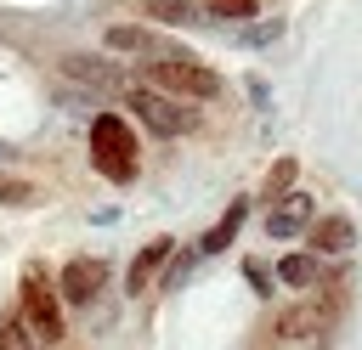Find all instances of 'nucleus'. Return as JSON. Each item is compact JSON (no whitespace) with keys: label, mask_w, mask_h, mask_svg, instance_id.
Listing matches in <instances>:
<instances>
[{"label":"nucleus","mask_w":362,"mask_h":350,"mask_svg":"<svg viewBox=\"0 0 362 350\" xmlns=\"http://www.w3.org/2000/svg\"><path fill=\"white\" fill-rule=\"evenodd\" d=\"M141 85L170 90V96H181V102H209V107L226 96V79H221L204 56H192V51H181V45L153 51V56L141 62Z\"/></svg>","instance_id":"obj_1"},{"label":"nucleus","mask_w":362,"mask_h":350,"mask_svg":"<svg viewBox=\"0 0 362 350\" xmlns=\"http://www.w3.org/2000/svg\"><path fill=\"white\" fill-rule=\"evenodd\" d=\"M90 169L102 175V181H113V186H130L136 175H141V147H136V130H130V119L124 113H96L90 119Z\"/></svg>","instance_id":"obj_2"},{"label":"nucleus","mask_w":362,"mask_h":350,"mask_svg":"<svg viewBox=\"0 0 362 350\" xmlns=\"http://www.w3.org/2000/svg\"><path fill=\"white\" fill-rule=\"evenodd\" d=\"M124 113L136 119V124H147L158 141H181V135H198L204 130V107H187L181 96H170V90H153V85H130L124 96Z\"/></svg>","instance_id":"obj_3"},{"label":"nucleus","mask_w":362,"mask_h":350,"mask_svg":"<svg viewBox=\"0 0 362 350\" xmlns=\"http://www.w3.org/2000/svg\"><path fill=\"white\" fill-rule=\"evenodd\" d=\"M17 310H23V322H28V333H34L40 344H62V339H68L62 288L51 282V271H45L40 260L23 265V277H17Z\"/></svg>","instance_id":"obj_4"},{"label":"nucleus","mask_w":362,"mask_h":350,"mask_svg":"<svg viewBox=\"0 0 362 350\" xmlns=\"http://www.w3.org/2000/svg\"><path fill=\"white\" fill-rule=\"evenodd\" d=\"M57 73H62L68 85L96 90V96H124V90L136 85V73H130L124 62L102 56V51H62V56H57Z\"/></svg>","instance_id":"obj_5"},{"label":"nucleus","mask_w":362,"mask_h":350,"mask_svg":"<svg viewBox=\"0 0 362 350\" xmlns=\"http://www.w3.org/2000/svg\"><path fill=\"white\" fill-rule=\"evenodd\" d=\"M107 282H113V265H107L102 254H68V260H62V271H57V288H62V305H74V310H85V305H96Z\"/></svg>","instance_id":"obj_6"},{"label":"nucleus","mask_w":362,"mask_h":350,"mask_svg":"<svg viewBox=\"0 0 362 350\" xmlns=\"http://www.w3.org/2000/svg\"><path fill=\"white\" fill-rule=\"evenodd\" d=\"M170 260H175V237H170V231H158V237H147V243H141V248L130 254V265H124V294H130V299H141V294H153Z\"/></svg>","instance_id":"obj_7"},{"label":"nucleus","mask_w":362,"mask_h":350,"mask_svg":"<svg viewBox=\"0 0 362 350\" xmlns=\"http://www.w3.org/2000/svg\"><path fill=\"white\" fill-rule=\"evenodd\" d=\"M311 220H317V198L294 186L283 203H272V209H266V220H260V226H266V237L288 243V237H305V231H311Z\"/></svg>","instance_id":"obj_8"},{"label":"nucleus","mask_w":362,"mask_h":350,"mask_svg":"<svg viewBox=\"0 0 362 350\" xmlns=\"http://www.w3.org/2000/svg\"><path fill=\"white\" fill-rule=\"evenodd\" d=\"M305 248H317L322 260H339V254H351L356 248V220L351 215H317L311 220V231H305Z\"/></svg>","instance_id":"obj_9"},{"label":"nucleus","mask_w":362,"mask_h":350,"mask_svg":"<svg viewBox=\"0 0 362 350\" xmlns=\"http://www.w3.org/2000/svg\"><path fill=\"white\" fill-rule=\"evenodd\" d=\"M322 277H334V265H328L317 248H288V254L277 260V282H283L288 294H311Z\"/></svg>","instance_id":"obj_10"},{"label":"nucleus","mask_w":362,"mask_h":350,"mask_svg":"<svg viewBox=\"0 0 362 350\" xmlns=\"http://www.w3.org/2000/svg\"><path fill=\"white\" fill-rule=\"evenodd\" d=\"M102 45H107V56H153V51H164V34L147 23H107Z\"/></svg>","instance_id":"obj_11"},{"label":"nucleus","mask_w":362,"mask_h":350,"mask_svg":"<svg viewBox=\"0 0 362 350\" xmlns=\"http://www.w3.org/2000/svg\"><path fill=\"white\" fill-rule=\"evenodd\" d=\"M243 220H249V192H243V198H232V203H226V209L215 215V226H209V231H204V237L192 243V254H204V260H209V254H226V248L238 243Z\"/></svg>","instance_id":"obj_12"},{"label":"nucleus","mask_w":362,"mask_h":350,"mask_svg":"<svg viewBox=\"0 0 362 350\" xmlns=\"http://www.w3.org/2000/svg\"><path fill=\"white\" fill-rule=\"evenodd\" d=\"M141 17H153L158 28H198V23H209L204 0H141Z\"/></svg>","instance_id":"obj_13"},{"label":"nucleus","mask_w":362,"mask_h":350,"mask_svg":"<svg viewBox=\"0 0 362 350\" xmlns=\"http://www.w3.org/2000/svg\"><path fill=\"white\" fill-rule=\"evenodd\" d=\"M294 186H300V152H283V158H272V169H266V181H260L255 198L272 209V203H283Z\"/></svg>","instance_id":"obj_14"},{"label":"nucleus","mask_w":362,"mask_h":350,"mask_svg":"<svg viewBox=\"0 0 362 350\" xmlns=\"http://www.w3.org/2000/svg\"><path fill=\"white\" fill-rule=\"evenodd\" d=\"M283 34H288V17H277V11H260L255 23H238V45H249V51H266Z\"/></svg>","instance_id":"obj_15"},{"label":"nucleus","mask_w":362,"mask_h":350,"mask_svg":"<svg viewBox=\"0 0 362 350\" xmlns=\"http://www.w3.org/2000/svg\"><path fill=\"white\" fill-rule=\"evenodd\" d=\"M0 203H6V209H40V203H45V186L28 181V175H6V169H0Z\"/></svg>","instance_id":"obj_16"},{"label":"nucleus","mask_w":362,"mask_h":350,"mask_svg":"<svg viewBox=\"0 0 362 350\" xmlns=\"http://www.w3.org/2000/svg\"><path fill=\"white\" fill-rule=\"evenodd\" d=\"M243 282H249V294L260 299V305H272L277 299V265H266V260H243Z\"/></svg>","instance_id":"obj_17"},{"label":"nucleus","mask_w":362,"mask_h":350,"mask_svg":"<svg viewBox=\"0 0 362 350\" xmlns=\"http://www.w3.org/2000/svg\"><path fill=\"white\" fill-rule=\"evenodd\" d=\"M204 17H215V23H255L260 0H204Z\"/></svg>","instance_id":"obj_18"},{"label":"nucleus","mask_w":362,"mask_h":350,"mask_svg":"<svg viewBox=\"0 0 362 350\" xmlns=\"http://www.w3.org/2000/svg\"><path fill=\"white\" fill-rule=\"evenodd\" d=\"M187 271H192V254H175V260L164 265V277H158V294H175V288L187 282Z\"/></svg>","instance_id":"obj_19"},{"label":"nucleus","mask_w":362,"mask_h":350,"mask_svg":"<svg viewBox=\"0 0 362 350\" xmlns=\"http://www.w3.org/2000/svg\"><path fill=\"white\" fill-rule=\"evenodd\" d=\"M11 158H17V147H11V141H0V164H11Z\"/></svg>","instance_id":"obj_20"},{"label":"nucleus","mask_w":362,"mask_h":350,"mask_svg":"<svg viewBox=\"0 0 362 350\" xmlns=\"http://www.w3.org/2000/svg\"><path fill=\"white\" fill-rule=\"evenodd\" d=\"M0 350H17V344H6V339H0Z\"/></svg>","instance_id":"obj_21"}]
</instances>
